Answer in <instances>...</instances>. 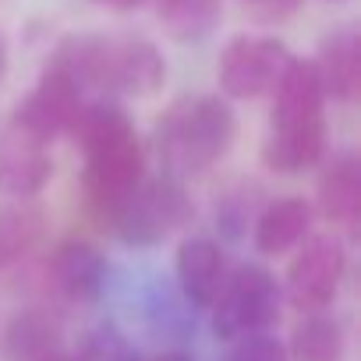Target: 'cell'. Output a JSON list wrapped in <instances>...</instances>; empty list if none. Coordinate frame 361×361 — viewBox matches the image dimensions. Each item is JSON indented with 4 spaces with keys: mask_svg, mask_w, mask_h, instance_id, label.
Masks as SVG:
<instances>
[{
    "mask_svg": "<svg viewBox=\"0 0 361 361\" xmlns=\"http://www.w3.org/2000/svg\"><path fill=\"white\" fill-rule=\"evenodd\" d=\"M156 361H195L192 354H185V350H170V354H159Z\"/></svg>",
    "mask_w": 361,
    "mask_h": 361,
    "instance_id": "24",
    "label": "cell"
},
{
    "mask_svg": "<svg viewBox=\"0 0 361 361\" xmlns=\"http://www.w3.org/2000/svg\"><path fill=\"white\" fill-rule=\"evenodd\" d=\"M238 135V117L220 96H185L170 103V110L156 124V145L170 177H192L216 166Z\"/></svg>",
    "mask_w": 361,
    "mask_h": 361,
    "instance_id": "4",
    "label": "cell"
},
{
    "mask_svg": "<svg viewBox=\"0 0 361 361\" xmlns=\"http://www.w3.org/2000/svg\"><path fill=\"white\" fill-rule=\"evenodd\" d=\"M50 177H54V156L47 142L8 124V131L0 135V195L29 202L50 185Z\"/></svg>",
    "mask_w": 361,
    "mask_h": 361,
    "instance_id": "10",
    "label": "cell"
},
{
    "mask_svg": "<svg viewBox=\"0 0 361 361\" xmlns=\"http://www.w3.org/2000/svg\"><path fill=\"white\" fill-rule=\"evenodd\" d=\"M47 64L61 68L82 92H121L138 99L159 92L166 78L163 54L142 36H64Z\"/></svg>",
    "mask_w": 361,
    "mask_h": 361,
    "instance_id": "1",
    "label": "cell"
},
{
    "mask_svg": "<svg viewBox=\"0 0 361 361\" xmlns=\"http://www.w3.org/2000/svg\"><path fill=\"white\" fill-rule=\"evenodd\" d=\"M39 361H82V354H68V350H54V354H47V357H39Z\"/></svg>",
    "mask_w": 361,
    "mask_h": 361,
    "instance_id": "23",
    "label": "cell"
},
{
    "mask_svg": "<svg viewBox=\"0 0 361 361\" xmlns=\"http://www.w3.org/2000/svg\"><path fill=\"white\" fill-rule=\"evenodd\" d=\"M322 96L336 103H350L361 89V32L357 25H340L333 29L312 61Z\"/></svg>",
    "mask_w": 361,
    "mask_h": 361,
    "instance_id": "11",
    "label": "cell"
},
{
    "mask_svg": "<svg viewBox=\"0 0 361 361\" xmlns=\"http://www.w3.org/2000/svg\"><path fill=\"white\" fill-rule=\"evenodd\" d=\"M156 18L177 43H202L224 18V0H156Z\"/></svg>",
    "mask_w": 361,
    "mask_h": 361,
    "instance_id": "17",
    "label": "cell"
},
{
    "mask_svg": "<svg viewBox=\"0 0 361 361\" xmlns=\"http://www.w3.org/2000/svg\"><path fill=\"white\" fill-rule=\"evenodd\" d=\"M4 71H8V47L0 39V78H4Z\"/></svg>",
    "mask_w": 361,
    "mask_h": 361,
    "instance_id": "25",
    "label": "cell"
},
{
    "mask_svg": "<svg viewBox=\"0 0 361 361\" xmlns=\"http://www.w3.org/2000/svg\"><path fill=\"white\" fill-rule=\"evenodd\" d=\"M47 213L36 202H8L0 206V273L18 266L43 238Z\"/></svg>",
    "mask_w": 361,
    "mask_h": 361,
    "instance_id": "18",
    "label": "cell"
},
{
    "mask_svg": "<svg viewBox=\"0 0 361 361\" xmlns=\"http://www.w3.org/2000/svg\"><path fill=\"white\" fill-rule=\"evenodd\" d=\"M50 280L64 298L92 301V298H99V290L106 283V259L99 248H92L85 241H64L50 259Z\"/></svg>",
    "mask_w": 361,
    "mask_h": 361,
    "instance_id": "14",
    "label": "cell"
},
{
    "mask_svg": "<svg viewBox=\"0 0 361 361\" xmlns=\"http://www.w3.org/2000/svg\"><path fill=\"white\" fill-rule=\"evenodd\" d=\"M82 106H85V92L61 68L47 64L39 82H36V89L15 106L11 124L50 145L57 135H68L75 128Z\"/></svg>",
    "mask_w": 361,
    "mask_h": 361,
    "instance_id": "9",
    "label": "cell"
},
{
    "mask_svg": "<svg viewBox=\"0 0 361 361\" xmlns=\"http://www.w3.org/2000/svg\"><path fill=\"white\" fill-rule=\"evenodd\" d=\"M71 135H78L85 152V192L103 213H110L142 180L145 156L135 124L117 103L96 99L82 106Z\"/></svg>",
    "mask_w": 361,
    "mask_h": 361,
    "instance_id": "3",
    "label": "cell"
},
{
    "mask_svg": "<svg viewBox=\"0 0 361 361\" xmlns=\"http://www.w3.org/2000/svg\"><path fill=\"white\" fill-rule=\"evenodd\" d=\"M280 283L266 266L245 262L231 276H224V287L216 294L213 308V333L220 340H245L255 333H266L280 315Z\"/></svg>",
    "mask_w": 361,
    "mask_h": 361,
    "instance_id": "6",
    "label": "cell"
},
{
    "mask_svg": "<svg viewBox=\"0 0 361 361\" xmlns=\"http://www.w3.org/2000/svg\"><path fill=\"white\" fill-rule=\"evenodd\" d=\"M312 206L305 199H276L255 220V252L262 255H287L308 238Z\"/></svg>",
    "mask_w": 361,
    "mask_h": 361,
    "instance_id": "15",
    "label": "cell"
},
{
    "mask_svg": "<svg viewBox=\"0 0 361 361\" xmlns=\"http://www.w3.org/2000/svg\"><path fill=\"white\" fill-rule=\"evenodd\" d=\"M224 361H290V357H287V347L276 336L255 333V336L234 340V347L227 350Z\"/></svg>",
    "mask_w": 361,
    "mask_h": 361,
    "instance_id": "20",
    "label": "cell"
},
{
    "mask_svg": "<svg viewBox=\"0 0 361 361\" xmlns=\"http://www.w3.org/2000/svg\"><path fill=\"white\" fill-rule=\"evenodd\" d=\"M241 4L255 15V18H262V22H276V18H287L301 0H241Z\"/></svg>",
    "mask_w": 361,
    "mask_h": 361,
    "instance_id": "21",
    "label": "cell"
},
{
    "mask_svg": "<svg viewBox=\"0 0 361 361\" xmlns=\"http://www.w3.org/2000/svg\"><path fill=\"white\" fill-rule=\"evenodd\" d=\"M319 213L350 234L357 231V220H361V159L354 149H340L326 159L322 177H319Z\"/></svg>",
    "mask_w": 361,
    "mask_h": 361,
    "instance_id": "12",
    "label": "cell"
},
{
    "mask_svg": "<svg viewBox=\"0 0 361 361\" xmlns=\"http://www.w3.org/2000/svg\"><path fill=\"white\" fill-rule=\"evenodd\" d=\"M343 350H347V336H343L340 319L305 315L290 333L287 357L290 361H343Z\"/></svg>",
    "mask_w": 361,
    "mask_h": 361,
    "instance_id": "19",
    "label": "cell"
},
{
    "mask_svg": "<svg viewBox=\"0 0 361 361\" xmlns=\"http://www.w3.org/2000/svg\"><path fill=\"white\" fill-rule=\"evenodd\" d=\"M96 4H110V8H121V11H131V8H138L142 0H96Z\"/></svg>",
    "mask_w": 361,
    "mask_h": 361,
    "instance_id": "22",
    "label": "cell"
},
{
    "mask_svg": "<svg viewBox=\"0 0 361 361\" xmlns=\"http://www.w3.org/2000/svg\"><path fill=\"white\" fill-rule=\"evenodd\" d=\"M290 50L273 36H234L216 61V82L227 99H259L276 89Z\"/></svg>",
    "mask_w": 361,
    "mask_h": 361,
    "instance_id": "7",
    "label": "cell"
},
{
    "mask_svg": "<svg viewBox=\"0 0 361 361\" xmlns=\"http://www.w3.org/2000/svg\"><path fill=\"white\" fill-rule=\"evenodd\" d=\"M347 273V252L336 234H319L305 241L287 269V301L305 315H319L340 290Z\"/></svg>",
    "mask_w": 361,
    "mask_h": 361,
    "instance_id": "8",
    "label": "cell"
},
{
    "mask_svg": "<svg viewBox=\"0 0 361 361\" xmlns=\"http://www.w3.org/2000/svg\"><path fill=\"white\" fill-rule=\"evenodd\" d=\"M192 213V199L177 185V177H142L135 192L121 199L106 216L124 245L149 248L166 241L177 227H185Z\"/></svg>",
    "mask_w": 361,
    "mask_h": 361,
    "instance_id": "5",
    "label": "cell"
},
{
    "mask_svg": "<svg viewBox=\"0 0 361 361\" xmlns=\"http://www.w3.org/2000/svg\"><path fill=\"white\" fill-rule=\"evenodd\" d=\"M227 266L224 252L209 238H188L177 248V283L185 290V298L199 308H209L224 287Z\"/></svg>",
    "mask_w": 361,
    "mask_h": 361,
    "instance_id": "13",
    "label": "cell"
},
{
    "mask_svg": "<svg viewBox=\"0 0 361 361\" xmlns=\"http://www.w3.org/2000/svg\"><path fill=\"white\" fill-rule=\"evenodd\" d=\"M326 96L312 61L290 57L273 89V121L262 159L276 173H301L326 156Z\"/></svg>",
    "mask_w": 361,
    "mask_h": 361,
    "instance_id": "2",
    "label": "cell"
},
{
    "mask_svg": "<svg viewBox=\"0 0 361 361\" xmlns=\"http://www.w3.org/2000/svg\"><path fill=\"white\" fill-rule=\"evenodd\" d=\"M0 350L8 361H39L61 350V326L54 315L29 308L8 322L4 336H0Z\"/></svg>",
    "mask_w": 361,
    "mask_h": 361,
    "instance_id": "16",
    "label": "cell"
}]
</instances>
